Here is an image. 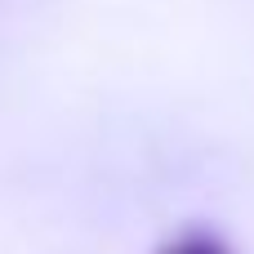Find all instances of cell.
<instances>
[{"label": "cell", "instance_id": "obj_1", "mask_svg": "<svg viewBox=\"0 0 254 254\" xmlns=\"http://www.w3.org/2000/svg\"><path fill=\"white\" fill-rule=\"evenodd\" d=\"M156 254H237L232 246H223L219 237H210V232H183V237H174V241H165Z\"/></svg>", "mask_w": 254, "mask_h": 254}]
</instances>
